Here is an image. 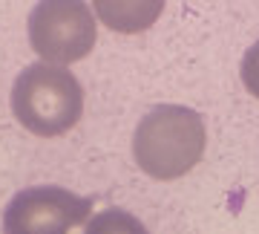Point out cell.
<instances>
[{
  "label": "cell",
  "mask_w": 259,
  "mask_h": 234,
  "mask_svg": "<svg viewBox=\"0 0 259 234\" xmlns=\"http://www.w3.org/2000/svg\"><path fill=\"white\" fill-rule=\"evenodd\" d=\"M207 148L204 119L182 104H158L133 133V159L147 177L170 182L190 174Z\"/></svg>",
  "instance_id": "6da1fadb"
},
{
  "label": "cell",
  "mask_w": 259,
  "mask_h": 234,
  "mask_svg": "<svg viewBox=\"0 0 259 234\" xmlns=\"http://www.w3.org/2000/svg\"><path fill=\"white\" fill-rule=\"evenodd\" d=\"M9 107L15 122L32 136H64L83 116V87L66 66L29 64L12 84Z\"/></svg>",
  "instance_id": "7a4b0ae2"
},
{
  "label": "cell",
  "mask_w": 259,
  "mask_h": 234,
  "mask_svg": "<svg viewBox=\"0 0 259 234\" xmlns=\"http://www.w3.org/2000/svg\"><path fill=\"white\" fill-rule=\"evenodd\" d=\"M29 44L40 64L66 66L93 52L98 41L93 9L81 0H44L29 12Z\"/></svg>",
  "instance_id": "3957f363"
},
{
  "label": "cell",
  "mask_w": 259,
  "mask_h": 234,
  "mask_svg": "<svg viewBox=\"0 0 259 234\" xmlns=\"http://www.w3.org/2000/svg\"><path fill=\"white\" fill-rule=\"evenodd\" d=\"M93 217V203L61 185L18 191L3 208V234H69Z\"/></svg>",
  "instance_id": "277c9868"
},
{
  "label": "cell",
  "mask_w": 259,
  "mask_h": 234,
  "mask_svg": "<svg viewBox=\"0 0 259 234\" xmlns=\"http://www.w3.org/2000/svg\"><path fill=\"white\" fill-rule=\"evenodd\" d=\"M95 15L115 32H144L153 20L164 12L161 0H144V3H93Z\"/></svg>",
  "instance_id": "5b68a950"
},
{
  "label": "cell",
  "mask_w": 259,
  "mask_h": 234,
  "mask_svg": "<svg viewBox=\"0 0 259 234\" xmlns=\"http://www.w3.org/2000/svg\"><path fill=\"white\" fill-rule=\"evenodd\" d=\"M83 234H150L147 225L124 208H104L83 225Z\"/></svg>",
  "instance_id": "8992f818"
},
{
  "label": "cell",
  "mask_w": 259,
  "mask_h": 234,
  "mask_svg": "<svg viewBox=\"0 0 259 234\" xmlns=\"http://www.w3.org/2000/svg\"><path fill=\"white\" fill-rule=\"evenodd\" d=\"M239 75H242V84L253 98H259V41L253 47H248L245 58L239 64Z\"/></svg>",
  "instance_id": "52a82bcc"
}]
</instances>
